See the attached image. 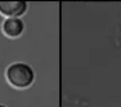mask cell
Listing matches in <instances>:
<instances>
[{"label": "cell", "mask_w": 121, "mask_h": 107, "mask_svg": "<svg viewBox=\"0 0 121 107\" xmlns=\"http://www.w3.org/2000/svg\"><path fill=\"white\" fill-rule=\"evenodd\" d=\"M6 76L9 82L17 88H26L35 81V71L32 68L22 62L11 64L7 68Z\"/></svg>", "instance_id": "1"}, {"label": "cell", "mask_w": 121, "mask_h": 107, "mask_svg": "<svg viewBox=\"0 0 121 107\" xmlns=\"http://www.w3.org/2000/svg\"><path fill=\"white\" fill-rule=\"evenodd\" d=\"M27 10V4L24 0H0V12L9 17L23 16Z\"/></svg>", "instance_id": "2"}, {"label": "cell", "mask_w": 121, "mask_h": 107, "mask_svg": "<svg viewBox=\"0 0 121 107\" xmlns=\"http://www.w3.org/2000/svg\"><path fill=\"white\" fill-rule=\"evenodd\" d=\"M25 29L24 22L18 17H10L3 24V30L9 37H18Z\"/></svg>", "instance_id": "3"}, {"label": "cell", "mask_w": 121, "mask_h": 107, "mask_svg": "<svg viewBox=\"0 0 121 107\" xmlns=\"http://www.w3.org/2000/svg\"><path fill=\"white\" fill-rule=\"evenodd\" d=\"M0 107H6V106H4V105H0Z\"/></svg>", "instance_id": "4"}]
</instances>
